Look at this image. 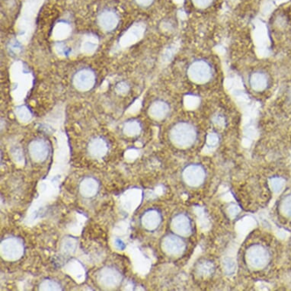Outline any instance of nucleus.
Masks as SVG:
<instances>
[{"label": "nucleus", "mask_w": 291, "mask_h": 291, "mask_svg": "<svg viewBox=\"0 0 291 291\" xmlns=\"http://www.w3.org/2000/svg\"><path fill=\"white\" fill-rule=\"evenodd\" d=\"M198 138L195 127L189 122L174 124L169 131V139L178 148L187 149L192 147Z\"/></svg>", "instance_id": "1"}, {"label": "nucleus", "mask_w": 291, "mask_h": 291, "mask_svg": "<svg viewBox=\"0 0 291 291\" xmlns=\"http://www.w3.org/2000/svg\"><path fill=\"white\" fill-rule=\"evenodd\" d=\"M187 76L188 78L195 84H206L213 78V67L206 60H195L188 67Z\"/></svg>", "instance_id": "2"}, {"label": "nucleus", "mask_w": 291, "mask_h": 291, "mask_svg": "<svg viewBox=\"0 0 291 291\" xmlns=\"http://www.w3.org/2000/svg\"><path fill=\"white\" fill-rule=\"evenodd\" d=\"M270 256L268 250L261 245H253L246 252V260L248 265L253 269H262L269 262Z\"/></svg>", "instance_id": "3"}, {"label": "nucleus", "mask_w": 291, "mask_h": 291, "mask_svg": "<svg viewBox=\"0 0 291 291\" xmlns=\"http://www.w3.org/2000/svg\"><path fill=\"white\" fill-rule=\"evenodd\" d=\"M23 242L16 237L6 239L1 244V252L4 257L9 260H17L24 254Z\"/></svg>", "instance_id": "4"}, {"label": "nucleus", "mask_w": 291, "mask_h": 291, "mask_svg": "<svg viewBox=\"0 0 291 291\" xmlns=\"http://www.w3.org/2000/svg\"><path fill=\"white\" fill-rule=\"evenodd\" d=\"M96 77L93 70L89 68H83L76 73L73 80L74 86L77 90L87 92L95 86Z\"/></svg>", "instance_id": "5"}, {"label": "nucleus", "mask_w": 291, "mask_h": 291, "mask_svg": "<svg viewBox=\"0 0 291 291\" xmlns=\"http://www.w3.org/2000/svg\"><path fill=\"white\" fill-rule=\"evenodd\" d=\"M162 249L169 256H179L183 255L186 251V244L180 236L169 234L162 240Z\"/></svg>", "instance_id": "6"}, {"label": "nucleus", "mask_w": 291, "mask_h": 291, "mask_svg": "<svg viewBox=\"0 0 291 291\" xmlns=\"http://www.w3.org/2000/svg\"><path fill=\"white\" fill-rule=\"evenodd\" d=\"M206 172L200 165H190L185 168L183 179L185 183L191 187H198L204 183Z\"/></svg>", "instance_id": "7"}, {"label": "nucleus", "mask_w": 291, "mask_h": 291, "mask_svg": "<svg viewBox=\"0 0 291 291\" xmlns=\"http://www.w3.org/2000/svg\"><path fill=\"white\" fill-rule=\"evenodd\" d=\"M119 23V16L115 12L110 9L102 10L98 16V24L101 29L105 31H112Z\"/></svg>", "instance_id": "8"}, {"label": "nucleus", "mask_w": 291, "mask_h": 291, "mask_svg": "<svg viewBox=\"0 0 291 291\" xmlns=\"http://www.w3.org/2000/svg\"><path fill=\"white\" fill-rule=\"evenodd\" d=\"M171 229L180 237H189L192 232V222L186 214L176 215L171 220Z\"/></svg>", "instance_id": "9"}, {"label": "nucleus", "mask_w": 291, "mask_h": 291, "mask_svg": "<svg viewBox=\"0 0 291 291\" xmlns=\"http://www.w3.org/2000/svg\"><path fill=\"white\" fill-rule=\"evenodd\" d=\"M28 150L31 158L36 162H43L48 156V145L47 142L42 139L32 140L30 143Z\"/></svg>", "instance_id": "10"}, {"label": "nucleus", "mask_w": 291, "mask_h": 291, "mask_svg": "<svg viewBox=\"0 0 291 291\" xmlns=\"http://www.w3.org/2000/svg\"><path fill=\"white\" fill-rule=\"evenodd\" d=\"M249 83L254 92H265L269 86L270 78L265 72L256 70L249 75Z\"/></svg>", "instance_id": "11"}, {"label": "nucleus", "mask_w": 291, "mask_h": 291, "mask_svg": "<svg viewBox=\"0 0 291 291\" xmlns=\"http://www.w3.org/2000/svg\"><path fill=\"white\" fill-rule=\"evenodd\" d=\"M170 111L169 104L163 100H156L149 107L148 112L150 117L155 120H163Z\"/></svg>", "instance_id": "12"}, {"label": "nucleus", "mask_w": 291, "mask_h": 291, "mask_svg": "<svg viewBox=\"0 0 291 291\" xmlns=\"http://www.w3.org/2000/svg\"><path fill=\"white\" fill-rule=\"evenodd\" d=\"M99 277L101 284L109 286V287H114L117 286L122 280V275L120 272L114 268H106L101 270Z\"/></svg>", "instance_id": "13"}, {"label": "nucleus", "mask_w": 291, "mask_h": 291, "mask_svg": "<svg viewBox=\"0 0 291 291\" xmlns=\"http://www.w3.org/2000/svg\"><path fill=\"white\" fill-rule=\"evenodd\" d=\"M162 216L156 210H150L142 216V225L145 229L152 231L156 229L160 225Z\"/></svg>", "instance_id": "14"}, {"label": "nucleus", "mask_w": 291, "mask_h": 291, "mask_svg": "<svg viewBox=\"0 0 291 291\" xmlns=\"http://www.w3.org/2000/svg\"><path fill=\"white\" fill-rule=\"evenodd\" d=\"M108 147L104 139L96 137L91 140L89 145V152L92 157L100 159L107 153Z\"/></svg>", "instance_id": "15"}, {"label": "nucleus", "mask_w": 291, "mask_h": 291, "mask_svg": "<svg viewBox=\"0 0 291 291\" xmlns=\"http://www.w3.org/2000/svg\"><path fill=\"white\" fill-rule=\"evenodd\" d=\"M80 189L85 198H92L98 193L99 184L93 178H86L80 183Z\"/></svg>", "instance_id": "16"}, {"label": "nucleus", "mask_w": 291, "mask_h": 291, "mask_svg": "<svg viewBox=\"0 0 291 291\" xmlns=\"http://www.w3.org/2000/svg\"><path fill=\"white\" fill-rule=\"evenodd\" d=\"M141 131V125L137 121L133 120L127 122L124 127V132L129 137H135Z\"/></svg>", "instance_id": "17"}, {"label": "nucleus", "mask_w": 291, "mask_h": 291, "mask_svg": "<svg viewBox=\"0 0 291 291\" xmlns=\"http://www.w3.org/2000/svg\"><path fill=\"white\" fill-rule=\"evenodd\" d=\"M280 210L285 216L291 218V195L285 197L282 201Z\"/></svg>", "instance_id": "18"}, {"label": "nucleus", "mask_w": 291, "mask_h": 291, "mask_svg": "<svg viewBox=\"0 0 291 291\" xmlns=\"http://www.w3.org/2000/svg\"><path fill=\"white\" fill-rule=\"evenodd\" d=\"M198 272L201 275L207 276L210 275L213 273V265L210 262H203L198 265Z\"/></svg>", "instance_id": "19"}, {"label": "nucleus", "mask_w": 291, "mask_h": 291, "mask_svg": "<svg viewBox=\"0 0 291 291\" xmlns=\"http://www.w3.org/2000/svg\"><path fill=\"white\" fill-rule=\"evenodd\" d=\"M41 289L43 290H59L61 286L59 283L51 280H46L41 283Z\"/></svg>", "instance_id": "20"}, {"label": "nucleus", "mask_w": 291, "mask_h": 291, "mask_svg": "<svg viewBox=\"0 0 291 291\" xmlns=\"http://www.w3.org/2000/svg\"><path fill=\"white\" fill-rule=\"evenodd\" d=\"M16 114H17L18 117H19L22 122H27V121L30 120L31 117L29 110H28V108H27L26 107H25V106L18 107V108L16 109Z\"/></svg>", "instance_id": "21"}, {"label": "nucleus", "mask_w": 291, "mask_h": 291, "mask_svg": "<svg viewBox=\"0 0 291 291\" xmlns=\"http://www.w3.org/2000/svg\"><path fill=\"white\" fill-rule=\"evenodd\" d=\"M284 186V180L280 178H274L271 180V187L275 192H280Z\"/></svg>", "instance_id": "22"}, {"label": "nucleus", "mask_w": 291, "mask_h": 291, "mask_svg": "<svg viewBox=\"0 0 291 291\" xmlns=\"http://www.w3.org/2000/svg\"><path fill=\"white\" fill-rule=\"evenodd\" d=\"M213 0H192L194 5L200 9H206L210 7Z\"/></svg>", "instance_id": "23"}, {"label": "nucleus", "mask_w": 291, "mask_h": 291, "mask_svg": "<svg viewBox=\"0 0 291 291\" xmlns=\"http://www.w3.org/2000/svg\"><path fill=\"white\" fill-rule=\"evenodd\" d=\"M137 5L141 7H148L154 2V0H135Z\"/></svg>", "instance_id": "24"}, {"label": "nucleus", "mask_w": 291, "mask_h": 291, "mask_svg": "<svg viewBox=\"0 0 291 291\" xmlns=\"http://www.w3.org/2000/svg\"><path fill=\"white\" fill-rule=\"evenodd\" d=\"M118 92H120V93L123 94L128 91V85L125 84V83H120V84L118 85L117 86Z\"/></svg>", "instance_id": "25"}, {"label": "nucleus", "mask_w": 291, "mask_h": 291, "mask_svg": "<svg viewBox=\"0 0 291 291\" xmlns=\"http://www.w3.org/2000/svg\"><path fill=\"white\" fill-rule=\"evenodd\" d=\"M225 268L229 271H232L234 269V262L230 260H228L227 262H225Z\"/></svg>", "instance_id": "26"}]
</instances>
